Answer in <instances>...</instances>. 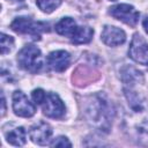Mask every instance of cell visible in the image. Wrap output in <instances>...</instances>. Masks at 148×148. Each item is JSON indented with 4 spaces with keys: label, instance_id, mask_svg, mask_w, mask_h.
I'll return each instance as SVG.
<instances>
[{
    "label": "cell",
    "instance_id": "7402d4cb",
    "mask_svg": "<svg viewBox=\"0 0 148 148\" xmlns=\"http://www.w3.org/2000/svg\"><path fill=\"white\" fill-rule=\"evenodd\" d=\"M10 1H13V2H21V1H23V0H10Z\"/></svg>",
    "mask_w": 148,
    "mask_h": 148
},
{
    "label": "cell",
    "instance_id": "e0dca14e",
    "mask_svg": "<svg viewBox=\"0 0 148 148\" xmlns=\"http://www.w3.org/2000/svg\"><path fill=\"white\" fill-rule=\"evenodd\" d=\"M14 46V38L6 35V34H1L0 37V50H1V54H6L8 53Z\"/></svg>",
    "mask_w": 148,
    "mask_h": 148
},
{
    "label": "cell",
    "instance_id": "7c38bea8",
    "mask_svg": "<svg viewBox=\"0 0 148 148\" xmlns=\"http://www.w3.org/2000/svg\"><path fill=\"white\" fill-rule=\"evenodd\" d=\"M94 30L89 27H77L76 30L74 31L73 36L71 37V40L73 44H86L89 43L92 38Z\"/></svg>",
    "mask_w": 148,
    "mask_h": 148
},
{
    "label": "cell",
    "instance_id": "8fae6325",
    "mask_svg": "<svg viewBox=\"0 0 148 148\" xmlns=\"http://www.w3.org/2000/svg\"><path fill=\"white\" fill-rule=\"evenodd\" d=\"M76 28V22L72 17H64L56 24V31L61 36L72 37Z\"/></svg>",
    "mask_w": 148,
    "mask_h": 148
},
{
    "label": "cell",
    "instance_id": "9a60e30c",
    "mask_svg": "<svg viewBox=\"0 0 148 148\" xmlns=\"http://www.w3.org/2000/svg\"><path fill=\"white\" fill-rule=\"evenodd\" d=\"M121 79L126 84H130V87L135 84V82H138L139 80L140 81L143 80L141 72H139L135 68L130 67V66H126L121 69Z\"/></svg>",
    "mask_w": 148,
    "mask_h": 148
},
{
    "label": "cell",
    "instance_id": "5b68a950",
    "mask_svg": "<svg viewBox=\"0 0 148 148\" xmlns=\"http://www.w3.org/2000/svg\"><path fill=\"white\" fill-rule=\"evenodd\" d=\"M128 56L138 64L148 65V43L141 35L135 34L133 36L128 49Z\"/></svg>",
    "mask_w": 148,
    "mask_h": 148
},
{
    "label": "cell",
    "instance_id": "603a6c76",
    "mask_svg": "<svg viewBox=\"0 0 148 148\" xmlns=\"http://www.w3.org/2000/svg\"><path fill=\"white\" fill-rule=\"evenodd\" d=\"M110 1H116V0H110Z\"/></svg>",
    "mask_w": 148,
    "mask_h": 148
},
{
    "label": "cell",
    "instance_id": "30bf717a",
    "mask_svg": "<svg viewBox=\"0 0 148 148\" xmlns=\"http://www.w3.org/2000/svg\"><path fill=\"white\" fill-rule=\"evenodd\" d=\"M47 65L54 72H62L65 71L71 64V56L67 51L57 50L51 52L47 56Z\"/></svg>",
    "mask_w": 148,
    "mask_h": 148
},
{
    "label": "cell",
    "instance_id": "9c48e42d",
    "mask_svg": "<svg viewBox=\"0 0 148 148\" xmlns=\"http://www.w3.org/2000/svg\"><path fill=\"white\" fill-rule=\"evenodd\" d=\"M101 39L108 46H118L126 40V34L120 28L113 25H105L103 28Z\"/></svg>",
    "mask_w": 148,
    "mask_h": 148
},
{
    "label": "cell",
    "instance_id": "ba28073f",
    "mask_svg": "<svg viewBox=\"0 0 148 148\" xmlns=\"http://www.w3.org/2000/svg\"><path fill=\"white\" fill-rule=\"evenodd\" d=\"M51 135H52V128L45 121H39L32 125L29 130V136L31 141L39 146L49 145V141L51 140Z\"/></svg>",
    "mask_w": 148,
    "mask_h": 148
},
{
    "label": "cell",
    "instance_id": "d6986e66",
    "mask_svg": "<svg viewBox=\"0 0 148 148\" xmlns=\"http://www.w3.org/2000/svg\"><path fill=\"white\" fill-rule=\"evenodd\" d=\"M50 146L51 147H61V148H65V147H72V143L69 142V140L66 136H58V138H56L50 143Z\"/></svg>",
    "mask_w": 148,
    "mask_h": 148
},
{
    "label": "cell",
    "instance_id": "ffe728a7",
    "mask_svg": "<svg viewBox=\"0 0 148 148\" xmlns=\"http://www.w3.org/2000/svg\"><path fill=\"white\" fill-rule=\"evenodd\" d=\"M142 25H143V28H145V31L148 34V17H146V18L143 20V22H142Z\"/></svg>",
    "mask_w": 148,
    "mask_h": 148
},
{
    "label": "cell",
    "instance_id": "8992f818",
    "mask_svg": "<svg viewBox=\"0 0 148 148\" xmlns=\"http://www.w3.org/2000/svg\"><path fill=\"white\" fill-rule=\"evenodd\" d=\"M42 108H43V112L45 116L50 118H54V119L61 118L66 111L64 102L56 92L46 94L45 99L42 103Z\"/></svg>",
    "mask_w": 148,
    "mask_h": 148
},
{
    "label": "cell",
    "instance_id": "277c9868",
    "mask_svg": "<svg viewBox=\"0 0 148 148\" xmlns=\"http://www.w3.org/2000/svg\"><path fill=\"white\" fill-rule=\"evenodd\" d=\"M109 13L114 18H117L131 27L136 25V23L139 21V16H140L139 12L133 6L127 5V3H120V5L112 6L110 8Z\"/></svg>",
    "mask_w": 148,
    "mask_h": 148
},
{
    "label": "cell",
    "instance_id": "5bb4252c",
    "mask_svg": "<svg viewBox=\"0 0 148 148\" xmlns=\"http://www.w3.org/2000/svg\"><path fill=\"white\" fill-rule=\"evenodd\" d=\"M6 140L13 146H23L27 142V132L23 127H16L6 133Z\"/></svg>",
    "mask_w": 148,
    "mask_h": 148
},
{
    "label": "cell",
    "instance_id": "2e32d148",
    "mask_svg": "<svg viewBox=\"0 0 148 148\" xmlns=\"http://www.w3.org/2000/svg\"><path fill=\"white\" fill-rule=\"evenodd\" d=\"M38 8L44 13H52L61 5V0H37Z\"/></svg>",
    "mask_w": 148,
    "mask_h": 148
},
{
    "label": "cell",
    "instance_id": "3957f363",
    "mask_svg": "<svg viewBox=\"0 0 148 148\" xmlns=\"http://www.w3.org/2000/svg\"><path fill=\"white\" fill-rule=\"evenodd\" d=\"M10 28L17 34H28L34 39H40V34L43 31H49V24L44 22H36L25 16L16 17L12 22Z\"/></svg>",
    "mask_w": 148,
    "mask_h": 148
},
{
    "label": "cell",
    "instance_id": "52a82bcc",
    "mask_svg": "<svg viewBox=\"0 0 148 148\" xmlns=\"http://www.w3.org/2000/svg\"><path fill=\"white\" fill-rule=\"evenodd\" d=\"M13 110L16 116L24 117V118L32 117L36 112L35 105L20 90L14 91V94H13Z\"/></svg>",
    "mask_w": 148,
    "mask_h": 148
},
{
    "label": "cell",
    "instance_id": "ac0fdd59",
    "mask_svg": "<svg viewBox=\"0 0 148 148\" xmlns=\"http://www.w3.org/2000/svg\"><path fill=\"white\" fill-rule=\"evenodd\" d=\"M45 96H46V92H45L43 89H40V88L35 89V90H32V92H31V97H32V99H34V102H35L36 104H40V105H42V103H43L44 99H45Z\"/></svg>",
    "mask_w": 148,
    "mask_h": 148
},
{
    "label": "cell",
    "instance_id": "7a4b0ae2",
    "mask_svg": "<svg viewBox=\"0 0 148 148\" xmlns=\"http://www.w3.org/2000/svg\"><path fill=\"white\" fill-rule=\"evenodd\" d=\"M17 62L22 69L30 73H37L43 65L42 52L35 45H25L17 53Z\"/></svg>",
    "mask_w": 148,
    "mask_h": 148
},
{
    "label": "cell",
    "instance_id": "4fadbf2b",
    "mask_svg": "<svg viewBox=\"0 0 148 148\" xmlns=\"http://www.w3.org/2000/svg\"><path fill=\"white\" fill-rule=\"evenodd\" d=\"M124 91H125V96H126V99L128 101V104H130L131 109L133 111L138 112V113L143 112V110H145V103L143 102L145 101L140 97V95L138 92L133 91L131 88L130 89L125 88Z\"/></svg>",
    "mask_w": 148,
    "mask_h": 148
},
{
    "label": "cell",
    "instance_id": "44dd1931",
    "mask_svg": "<svg viewBox=\"0 0 148 148\" xmlns=\"http://www.w3.org/2000/svg\"><path fill=\"white\" fill-rule=\"evenodd\" d=\"M5 110H6V103H5V97L2 96V114L5 113Z\"/></svg>",
    "mask_w": 148,
    "mask_h": 148
},
{
    "label": "cell",
    "instance_id": "6da1fadb",
    "mask_svg": "<svg viewBox=\"0 0 148 148\" xmlns=\"http://www.w3.org/2000/svg\"><path fill=\"white\" fill-rule=\"evenodd\" d=\"M86 114L89 123H91L94 126L101 131H109L113 118V110L112 105L101 95H96L91 98V101H89L86 109Z\"/></svg>",
    "mask_w": 148,
    "mask_h": 148
}]
</instances>
